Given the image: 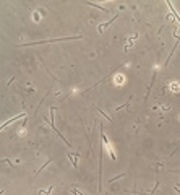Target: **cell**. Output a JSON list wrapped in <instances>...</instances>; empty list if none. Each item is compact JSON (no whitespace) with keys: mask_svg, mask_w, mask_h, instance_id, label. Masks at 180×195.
<instances>
[{"mask_svg":"<svg viewBox=\"0 0 180 195\" xmlns=\"http://www.w3.org/2000/svg\"><path fill=\"white\" fill-rule=\"evenodd\" d=\"M68 158L71 159V164H73V167H78V159H76V154H75V153H68Z\"/></svg>","mask_w":180,"mask_h":195,"instance_id":"4","label":"cell"},{"mask_svg":"<svg viewBox=\"0 0 180 195\" xmlns=\"http://www.w3.org/2000/svg\"><path fill=\"white\" fill-rule=\"evenodd\" d=\"M114 19H117V15H115V16H114V18H110V19H109V21H107V23H104V25H101V26H99V33H102V31H104V29L107 28V26H109L110 23L114 21Z\"/></svg>","mask_w":180,"mask_h":195,"instance_id":"3","label":"cell"},{"mask_svg":"<svg viewBox=\"0 0 180 195\" xmlns=\"http://www.w3.org/2000/svg\"><path fill=\"white\" fill-rule=\"evenodd\" d=\"M123 81H125V76H123V75H115V83L122 85Z\"/></svg>","mask_w":180,"mask_h":195,"instance_id":"6","label":"cell"},{"mask_svg":"<svg viewBox=\"0 0 180 195\" xmlns=\"http://www.w3.org/2000/svg\"><path fill=\"white\" fill-rule=\"evenodd\" d=\"M37 13H39V11H34V15H33L34 21H39V19H41V16H39V15H37Z\"/></svg>","mask_w":180,"mask_h":195,"instance_id":"9","label":"cell"},{"mask_svg":"<svg viewBox=\"0 0 180 195\" xmlns=\"http://www.w3.org/2000/svg\"><path fill=\"white\" fill-rule=\"evenodd\" d=\"M101 140H102V143L106 145V148L109 150V154H110V158L112 159H115V153H114V150H112V146H110V143H109V140H107V136L104 132H101Z\"/></svg>","mask_w":180,"mask_h":195,"instance_id":"1","label":"cell"},{"mask_svg":"<svg viewBox=\"0 0 180 195\" xmlns=\"http://www.w3.org/2000/svg\"><path fill=\"white\" fill-rule=\"evenodd\" d=\"M39 193H44V195L52 193V187H49V189H45V190H39Z\"/></svg>","mask_w":180,"mask_h":195,"instance_id":"8","label":"cell"},{"mask_svg":"<svg viewBox=\"0 0 180 195\" xmlns=\"http://www.w3.org/2000/svg\"><path fill=\"white\" fill-rule=\"evenodd\" d=\"M20 117H26L24 114H20V115H16V117H13V119H10V120H7V122L5 124H3V125H2V128H5L7 125H8V124H11V122H15V120H18V119H20Z\"/></svg>","mask_w":180,"mask_h":195,"instance_id":"5","label":"cell"},{"mask_svg":"<svg viewBox=\"0 0 180 195\" xmlns=\"http://www.w3.org/2000/svg\"><path fill=\"white\" fill-rule=\"evenodd\" d=\"M169 88H170L174 93H177V91H178V83H169Z\"/></svg>","mask_w":180,"mask_h":195,"instance_id":"7","label":"cell"},{"mask_svg":"<svg viewBox=\"0 0 180 195\" xmlns=\"http://www.w3.org/2000/svg\"><path fill=\"white\" fill-rule=\"evenodd\" d=\"M158 109V111H161V117L164 115V112H169L170 111V107H167V106H161V104H156L154 106V111Z\"/></svg>","mask_w":180,"mask_h":195,"instance_id":"2","label":"cell"}]
</instances>
